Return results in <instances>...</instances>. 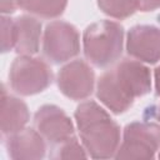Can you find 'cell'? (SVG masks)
Returning <instances> with one entry per match:
<instances>
[{
    "mask_svg": "<svg viewBox=\"0 0 160 160\" xmlns=\"http://www.w3.org/2000/svg\"><path fill=\"white\" fill-rule=\"evenodd\" d=\"M58 86L60 91L71 100H82L94 90L95 75L84 60H74L62 66L58 72Z\"/></svg>",
    "mask_w": 160,
    "mask_h": 160,
    "instance_id": "7",
    "label": "cell"
},
{
    "mask_svg": "<svg viewBox=\"0 0 160 160\" xmlns=\"http://www.w3.org/2000/svg\"><path fill=\"white\" fill-rule=\"evenodd\" d=\"M150 89V70L141 61L124 59L99 78L96 96L111 112L122 114L135 98L146 95Z\"/></svg>",
    "mask_w": 160,
    "mask_h": 160,
    "instance_id": "1",
    "label": "cell"
},
{
    "mask_svg": "<svg viewBox=\"0 0 160 160\" xmlns=\"http://www.w3.org/2000/svg\"><path fill=\"white\" fill-rule=\"evenodd\" d=\"M42 52L54 64L75 58L80 52V36L76 28L61 20L48 24L42 38Z\"/></svg>",
    "mask_w": 160,
    "mask_h": 160,
    "instance_id": "6",
    "label": "cell"
},
{
    "mask_svg": "<svg viewBox=\"0 0 160 160\" xmlns=\"http://www.w3.org/2000/svg\"><path fill=\"white\" fill-rule=\"evenodd\" d=\"M15 46V21L8 16L1 18V51L6 52Z\"/></svg>",
    "mask_w": 160,
    "mask_h": 160,
    "instance_id": "16",
    "label": "cell"
},
{
    "mask_svg": "<svg viewBox=\"0 0 160 160\" xmlns=\"http://www.w3.org/2000/svg\"><path fill=\"white\" fill-rule=\"evenodd\" d=\"M18 4H16V0H1V12L2 14H11L15 11Z\"/></svg>",
    "mask_w": 160,
    "mask_h": 160,
    "instance_id": "18",
    "label": "cell"
},
{
    "mask_svg": "<svg viewBox=\"0 0 160 160\" xmlns=\"http://www.w3.org/2000/svg\"><path fill=\"white\" fill-rule=\"evenodd\" d=\"M52 159H85L88 158L86 150L82 144L78 141L76 138L71 136L59 144L58 149L54 150L51 155Z\"/></svg>",
    "mask_w": 160,
    "mask_h": 160,
    "instance_id": "15",
    "label": "cell"
},
{
    "mask_svg": "<svg viewBox=\"0 0 160 160\" xmlns=\"http://www.w3.org/2000/svg\"><path fill=\"white\" fill-rule=\"evenodd\" d=\"M29 110L26 104L16 96L8 95L5 88H2L1 95V132L2 135H11L21 129L29 121Z\"/></svg>",
    "mask_w": 160,
    "mask_h": 160,
    "instance_id": "11",
    "label": "cell"
},
{
    "mask_svg": "<svg viewBox=\"0 0 160 160\" xmlns=\"http://www.w3.org/2000/svg\"><path fill=\"white\" fill-rule=\"evenodd\" d=\"M154 78H155V89L156 94L160 96V66H158L154 71Z\"/></svg>",
    "mask_w": 160,
    "mask_h": 160,
    "instance_id": "19",
    "label": "cell"
},
{
    "mask_svg": "<svg viewBox=\"0 0 160 160\" xmlns=\"http://www.w3.org/2000/svg\"><path fill=\"white\" fill-rule=\"evenodd\" d=\"M136 10L140 11H154L160 8V0H132Z\"/></svg>",
    "mask_w": 160,
    "mask_h": 160,
    "instance_id": "17",
    "label": "cell"
},
{
    "mask_svg": "<svg viewBox=\"0 0 160 160\" xmlns=\"http://www.w3.org/2000/svg\"><path fill=\"white\" fill-rule=\"evenodd\" d=\"M34 124L40 135L50 144L59 145L74 136V125L66 112L55 105H44L38 109Z\"/></svg>",
    "mask_w": 160,
    "mask_h": 160,
    "instance_id": "8",
    "label": "cell"
},
{
    "mask_svg": "<svg viewBox=\"0 0 160 160\" xmlns=\"http://www.w3.org/2000/svg\"><path fill=\"white\" fill-rule=\"evenodd\" d=\"M124 28L111 20L91 24L84 31L82 45L85 58L98 68L114 64L122 52Z\"/></svg>",
    "mask_w": 160,
    "mask_h": 160,
    "instance_id": "3",
    "label": "cell"
},
{
    "mask_svg": "<svg viewBox=\"0 0 160 160\" xmlns=\"http://www.w3.org/2000/svg\"><path fill=\"white\" fill-rule=\"evenodd\" d=\"M52 81L50 66L41 59L31 55L16 58L9 71L10 88L19 95L29 96L44 91Z\"/></svg>",
    "mask_w": 160,
    "mask_h": 160,
    "instance_id": "4",
    "label": "cell"
},
{
    "mask_svg": "<svg viewBox=\"0 0 160 160\" xmlns=\"http://www.w3.org/2000/svg\"><path fill=\"white\" fill-rule=\"evenodd\" d=\"M159 159H160V152H159Z\"/></svg>",
    "mask_w": 160,
    "mask_h": 160,
    "instance_id": "21",
    "label": "cell"
},
{
    "mask_svg": "<svg viewBox=\"0 0 160 160\" xmlns=\"http://www.w3.org/2000/svg\"><path fill=\"white\" fill-rule=\"evenodd\" d=\"M126 51L139 61L155 64L160 60V29L152 25H136L126 38Z\"/></svg>",
    "mask_w": 160,
    "mask_h": 160,
    "instance_id": "9",
    "label": "cell"
},
{
    "mask_svg": "<svg viewBox=\"0 0 160 160\" xmlns=\"http://www.w3.org/2000/svg\"><path fill=\"white\" fill-rule=\"evenodd\" d=\"M81 144L92 159L114 158L120 145V128L98 102H81L75 110Z\"/></svg>",
    "mask_w": 160,
    "mask_h": 160,
    "instance_id": "2",
    "label": "cell"
},
{
    "mask_svg": "<svg viewBox=\"0 0 160 160\" xmlns=\"http://www.w3.org/2000/svg\"><path fill=\"white\" fill-rule=\"evenodd\" d=\"M160 148V126L148 121H134L124 129L122 141L115 159H154Z\"/></svg>",
    "mask_w": 160,
    "mask_h": 160,
    "instance_id": "5",
    "label": "cell"
},
{
    "mask_svg": "<svg viewBox=\"0 0 160 160\" xmlns=\"http://www.w3.org/2000/svg\"><path fill=\"white\" fill-rule=\"evenodd\" d=\"M156 118H158V120H159V122H160V104H159V108H158V112H156Z\"/></svg>",
    "mask_w": 160,
    "mask_h": 160,
    "instance_id": "20",
    "label": "cell"
},
{
    "mask_svg": "<svg viewBox=\"0 0 160 160\" xmlns=\"http://www.w3.org/2000/svg\"><path fill=\"white\" fill-rule=\"evenodd\" d=\"M46 140L34 129H21L8 135V154L14 160H39L46 154Z\"/></svg>",
    "mask_w": 160,
    "mask_h": 160,
    "instance_id": "10",
    "label": "cell"
},
{
    "mask_svg": "<svg viewBox=\"0 0 160 160\" xmlns=\"http://www.w3.org/2000/svg\"><path fill=\"white\" fill-rule=\"evenodd\" d=\"M98 6L114 19H126L136 11L132 0H98Z\"/></svg>",
    "mask_w": 160,
    "mask_h": 160,
    "instance_id": "14",
    "label": "cell"
},
{
    "mask_svg": "<svg viewBox=\"0 0 160 160\" xmlns=\"http://www.w3.org/2000/svg\"><path fill=\"white\" fill-rule=\"evenodd\" d=\"M22 10L45 19L60 16L68 4V0H16Z\"/></svg>",
    "mask_w": 160,
    "mask_h": 160,
    "instance_id": "13",
    "label": "cell"
},
{
    "mask_svg": "<svg viewBox=\"0 0 160 160\" xmlns=\"http://www.w3.org/2000/svg\"><path fill=\"white\" fill-rule=\"evenodd\" d=\"M15 51L20 55H32L39 51L41 22L34 16L21 15L15 20Z\"/></svg>",
    "mask_w": 160,
    "mask_h": 160,
    "instance_id": "12",
    "label": "cell"
}]
</instances>
